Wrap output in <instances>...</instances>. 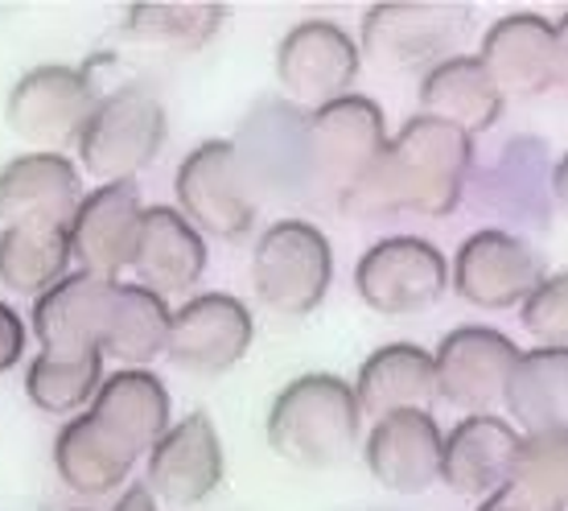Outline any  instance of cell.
<instances>
[{"instance_id":"44dd1931","label":"cell","mask_w":568,"mask_h":511,"mask_svg":"<svg viewBox=\"0 0 568 511\" xmlns=\"http://www.w3.org/2000/svg\"><path fill=\"white\" fill-rule=\"evenodd\" d=\"M519 445V429L495 412H469L440 438V479L466 499L495 495L507 483Z\"/></svg>"},{"instance_id":"9a60e30c","label":"cell","mask_w":568,"mask_h":511,"mask_svg":"<svg viewBox=\"0 0 568 511\" xmlns=\"http://www.w3.org/2000/svg\"><path fill=\"white\" fill-rule=\"evenodd\" d=\"M223 470L227 458L214 421L206 412H190L149 450V495L165 499L173 508H199L219 491Z\"/></svg>"},{"instance_id":"6da1fadb","label":"cell","mask_w":568,"mask_h":511,"mask_svg":"<svg viewBox=\"0 0 568 511\" xmlns=\"http://www.w3.org/2000/svg\"><path fill=\"white\" fill-rule=\"evenodd\" d=\"M469 166L474 144L466 132L433 116H413L396 137H387L371 170L342 194L338 211L355 219H384L399 211L445 219L462 202Z\"/></svg>"},{"instance_id":"d6a6232c","label":"cell","mask_w":568,"mask_h":511,"mask_svg":"<svg viewBox=\"0 0 568 511\" xmlns=\"http://www.w3.org/2000/svg\"><path fill=\"white\" fill-rule=\"evenodd\" d=\"M519 318L531 339H540V347H565L568 339V277H544L524 301H519Z\"/></svg>"},{"instance_id":"d6986e66","label":"cell","mask_w":568,"mask_h":511,"mask_svg":"<svg viewBox=\"0 0 568 511\" xmlns=\"http://www.w3.org/2000/svg\"><path fill=\"white\" fill-rule=\"evenodd\" d=\"M115 284L120 281L91 277V272H67L54 289H45L33 305V339L45 355L79 359L100 351Z\"/></svg>"},{"instance_id":"d590c367","label":"cell","mask_w":568,"mask_h":511,"mask_svg":"<svg viewBox=\"0 0 568 511\" xmlns=\"http://www.w3.org/2000/svg\"><path fill=\"white\" fill-rule=\"evenodd\" d=\"M112 511H156V499L149 495V487L132 483V487H124V495L115 499Z\"/></svg>"},{"instance_id":"ffe728a7","label":"cell","mask_w":568,"mask_h":511,"mask_svg":"<svg viewBox=\"0 0 568 511\" xmlns=\"http://www.w3.org/2000/svg\"><path fill=\"white\" fill-rule=\"evenodd\" d=\"M305 112L288 108V103H264L243 128L235 157L243 166V178L252 186V199L260 190L268 194H288L297 202H310V186H305Z\"/></svg>"},{"instance_id":"7402d4cb","label":"cell","mask_w":568,"mask_h":511,"mask_svg":"<svg viewBox=\"0 0 568 511\" xmlns=\"http://www.w3.org/2000/svg\"><path fill=\"white\" fill-rule=\"evenodd\" d=\"M129 269L156 298H185L206 272V243L178 207H144Z\"/></svg>"},{"instance_id":"8fae6325","label":"cell","mask_w":568,"mask_h":511,"mask_svg":"<svg viewBox=\"0 0 568 511\" xmlns=\"http://www.w3.org/2000/svg\"><path fill=\"white\" fill-rule=\"evenodd\" d=\"M466 21V4H420V0L371 4L355 46L358 54H367L384 71H420V67L428 71L445 58Z\"/></svg>"},{"instance_id":"e575fe53","label":"cell","mask_w":568,"mask_h":511,"mask_svg":"<svg viewBox=\"0 0 568 511\" xmlns=\"http://www.w3.org/2000/svg\"><path fill=\"white\" fill-rule=\"evenodd\" d=\"M478 511H540V508L527 503L524 495H515L511 487H498L495 495H486L483 503H478Z\"/></svg>"},{"instance_id":"277c9868","label":"cell","mask_w":568,"mask_h":511,"mask_svg":"<svg viewBox=\"0 0 568 511\" xmlns=\"http://www.w3.org/2000/svg\"><path fill=\"white\" fill-rule=\"evenodd\" d=\"M387 124L379 103L367 96H342V100L305 112V186L310 202L338 207L342 194L371 170V161L384 153Z\"/></svg>"},{"instance_id":"484cf974","label":"cell","mask_w":568,"mask_h":511,"mask_svg":"<svg viewBox=\"0 0 568 511\" xmlns=\"http://www.w3.org/2000/svg\"><path fill=\"white\" fill-rule=\"evenodd\" d=\"M136 458L103 433L87 412L71 417L54 438V470L74 495H112L129 483Z\"/></svg>"},{"instance_id":"52a82bcc","label":"cell","mask_w":568,"mask_h":511,"mask_svg":"<svg viewBox=\"0 0 568 511\" xmlns=\"http://www.w3.org/2000/svg\"><path fill=\"white\" fill-rule=\"evenodd\" d=\"M486 79L495 83L498 100H540L565 83L568 46L565 26L540 13H507L486 29L478 46Z\"/></svg>"},{"instance_id":"5bb4252c","label":"cell","mask_w":568,"mask_h":511,"mask_svg":"<svg viewBox=\"0 0 568 511\" xmlns=\"http://www.w3.org/2000/svg\"><path fill=\"white\" fill-rule=\"evenodd\" d=\"M519 359L515 347L503 330L490 327H457L449 330L440 347L433 351V380H437V397L466 412H490L503 404L511 368Z\"/></svg>"},{"instance_id":"30bf717a","label":"cell","mask_w":568,"mask_h":511,"mask_svg":"<svg viewBox=\"0 0 568 511\" xmlns=\"http://www.w3.org/2000/svg\"><path fill=\"white\" fill-rule=\"evenodd\" d=\"M358 67H363V54L355 38L334 21H317V17L293 26L276 46V79L297 112H317L351 96Z\"/></svg>"},{"instance_id":"83f0119b","label":"cell","mask_w":568,"mask_h":511,"mask_svg":"<svg viewBox=\"0 0 568 511\" xmlns=\"http://www.w3.org/2000/svg\"><path fill=\"white\" fill-rule=\"evenodd\" d=\"M503 404L524 433L565 429L568 417V347L519 351L503 392Z\"/></svg>"},{"instance_id":"d4e9b609","label":"cell","mask_w":568,"mask_h":511,"mask_svg":"<svg viewBox=\"0 0 568 511\" xmlns=\"http://www.w3.org/2000/svg\"><path fill=\"white\" fill-rule=\"evenodd\" d=\"M420 116H433L440 124L466 132L469 141L498 124L503 100L495 83L486 79L483 62L474 54H449L437 67H428L420 79Z\"/></svg>"},{"instance_id":"9c48e42d","label":"cell","mask_w":568,"mask_h":511,"mask_svg":"<svg viewBox=\"0 0 568 511\" xmlns=\"http://www.w3.org/2000/svg\"><path fill=\"white\" fill-rule=\"evenodd\" d=\"M95 100H100V91L91 83V74L79 67L45 62L13 83L9 100H4V124L13 128V137L21 141L42 144V153H62L67 144L79 141Z\"/></svg>"},{"instance_id":"3957f363","label":"cell","mask_w":568,"mask_h":511,"mask_svg":"<svg viewBox=\"0 0 568 511\" xmlns=\"http://www.w3.org/2000/svg\"><path fill=\"white\" fill-rule=\"evenodd\" d=\"M170 137V120H165V103L156 100V91L144 83L115 87L108 96L95 100L87 116L83 132H79V166L100 186L132 182L156 161Z\"/></svg>"},{"instance_id":"836d02e7","label":"cell","mask_w":568,"mask_h":511,"mask_svg":"<svg viewBox=\"0 0 568 511\" xmlns=\"http://www.w3.org/2000/svg\"><path fill=\"white\" fill-rule=\"evenodd\" d=\"M26 355V322L17 318L13 305L0 301V371H9Z\"/></svg>"},{"instance_id":"ba28073f","label":"cell","mask_w":568,"mask_h":511,"mask_svg":"<svg viewBox=\"0 0 568 511\" xmlns=\"http://www.w3.org/2000/svg\"><path fill=\"white\" fill-rule=\"evenodd\" d=\"M355 289L363 305L387 318H413L433 310L449 289V260L420 236L375 240L355 264Z\"/></svg>"},{"instance_id":"cb8c5ba5","label":"cell","mask_w":568,"mask_h":511,"mask_svg":"<svg viewBox=\"0 0 568 511\" xmlns=\"http://www.w3.org/2000/svg\"><path fill=\"white\" fill-rule=\"evenodd\" d=\"M355 404L363 417L379 421L387 412L428 409L437 400V380H433V355L416 342H387L371 351L358 368V380L351 383Z\"/></svg>"},{"instance_id":"4fadbf2b","label":"cell","mask_w":568,"mask_h":511,"mask_svg":"<svg viewBox=\"0 0 568 511\" xmlns=\"http://www.w3.org/2000/svg\"><path fill=\"white\" fill-rule=\"evenodd\" d=\"M252 313L231 293H199L178 305L170 318L165 355L178 371L190 375H223L252 347Z\"/></svg>"},{"instance_id":"f546056e","label":"cell","mask_w":568,"mask_h":511,"mask_svg":"<svg viewBox=\"0 0 568 511\" xmlns=\"http://www.w3.org/2000/svg\"><path fill=\"white\" fill-rule=\"evenodd\" d=\"M515 495L536 503L540 511H565L568 499V429L524 433L515 445V462L507 483Z\"/></svg>"},{"instance_id":"ac0fdd59","label":"cell","mask_w":568,"mask_h":511,"mask_svg":"<svg viewBox=\"0 0 568 511\" xmlns=\"http://www.w3.org/2000/svg\"><path fill=\"white\" fill-rule=\"evenodd\" d=\"M141 214L144 202L132 182L95 186L71 219V260H79V269L91 277L115 281L132 264Z\"/></svg>"},{"instance_id":"4316f807","label":"cell","mask_w":568,"mask_h":511,"mask_svg":"<svg viewBox=\"0 0 568 511\" xmlns=\"http://www.w3.org/2000/svg\"><path fill=\"white\" fill-rule=\"evenodd\" d=\"M170 301L141 289V284H115L112 310L103 322L100 355L115 359L120 368H149L165 355L170 342Z\"/></svg>"},{"instance_id":"1f68e13d","label":"cell","mask_w":568,"mask_h":511,"mask_svg":"<svg viewBox=\"0 0 568 511\" xmlns=\"http://www.w3.org/2000/svg\"><path fill=\"white\" fill-rule=\"evenodd\" d=\"M227 21L223 4H129L124 29L161 50H202Z\"/></svg>"},{"instance_id":"2e32d148","label":"cell","mask_w":568,"mask_h":511,"mask_svg":"<svg viewBox=\"0 0 568 511\" xmlns=\"http://www.w3.org/2000/svg\"><path fill=\"white\" fill-rule=\"evenodd\" d=\"M83 202L79 170L62 153H21L0 170V223L4 228L71 231Z\"/></svg>"},{"instance_id":"7c38bea8","label":"cell","mask_w":568,"mask_h":511,"mask_svg":"<svg viewBox=\"0 0 568 511\" xmlns=\"http://www.w3.org/2000/svg\"><path fill=\"white\" fill-rule=\"evenodd\" d=\"M544 277L548 272H544L540 255L531 252V243L498 228L466 236L454 255V269H449L457 298L495 313L515 310Z\"/></svg>"},{"instance_id":"4dcf8cb0","label":"cell","mask_w":568,"mask_h":511,"mask_svg":"<svg viewBox=\"0 0 568 511\" xmlns=\"http://www.w3.org/2000/svg\"><path fill=\"white\" fill-rule=\"evenodd\" d=\"M103 383V355L91 351V355L79 359H58V355H38L29 359L26 368V392L29 400L42 412H54V417H67V412L87 409Z\"/></svg>"},{"instance_id":"e0dca14e","label":"cell","mask_w":568,"mask_h":511,"mask_svg":"<svg viewBox=\"0 0 568 511\" xmlns=\"http://www.w3.org/2000/svg\"><path fill=\"white\" fill-rule=\"evenodd\" d=\"M440 425L428 409L387 412L363 441L371 479L396 495H420L440 479Z\"/></svg>"},{"instance_id":"f1b7e54d","label":"cell","mask_w":568,"mask_h":511,"mask_svg":"<svg viewBox=\"0 0 568 511\" xmlns=\"http://www.w3.org/2000/svg\"><path fill=\"white\" fill-rule=\"evenodd\" d=\"M71 269V231L0 228V284L21 298H42Z\"/></svg>"},{"instance_id":"603a6c76","label":"cell","mask_w":568,"mask_h":511,"mask_svg":"<svg viewBox=\"0 0 568 511\" xmlns=\"http://www.w3.org/2000/svg\"><path fill=\"white\" fill-rule=\"evenodd\" d=\"M87 417L132 458H141L170 429V392L153 371L124 368L100 383L95 400L87 404Z\"/></svg>"},{"instance_id":"5b68a950","label":"cell","mask_w":568,"mask_h":511,"mask_svg":"<svg viewBox=\"0 0 568 511\" xmlns=\"http://www.w3.org/2000/svg\"><path fill=\"white\" fill-rule=\"evenodd\" d=\"M334 252L322 228L310 219H281L256 240L252 252V289L272 313L305 318L329 293Z\"/></svg>"},{"instance_id":"7a4b0ae2","label":"cell","mask_w":568,"mask_h":511,"mask_svg":"<svg viewBox=\"0 0 568 511\" xmlns=\"http://www.w3.org/2000/svg\"><path fill=\"white\" fill-rule=\"evenodd\" d=\"M264 438L293 467L329 470L346 462L363 438V412L351 383L329 371H310L288 380L272 400Z\"/></svg>"},{"instance_id":"8992f818","label":"cell","mask_w":568,"mask_h":511,"mask_svg":"<svg viewBox=\"0 0 568 511\" xmlns=\"http://www.w3.org/2000/svg\"><path fill=\"white\" fill-rule=\"evenodd\" d=\"M178 190V214L199 236L243 243L256 231L260 202L252 199V186L243 178L235 157V141H202L190 149L173 178Z\"/></svg>"}]
</instances>
